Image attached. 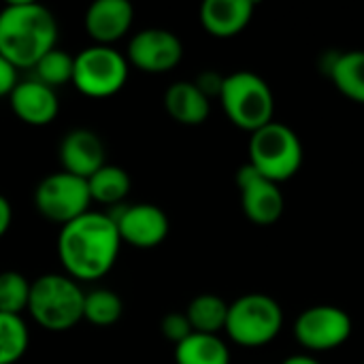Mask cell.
Wrapping results in <instances>:
<instances>
[{"mask_svg":"<svg viewBox=\"0 0 364 364\" xmlns=\"http://www.w3.org/2000/svg\"><path fill=\"white\" fill-rule=\"evenodd\" d=\"M177 364H230L228 346L218 335L192 333L175 346Z\"/></svg>","mask_w":364,"mask_h":364,"instance_id":"19","label":"cell"},{"mask_svg":"<svg viewBox=\"0 0 364 364\" xmlns=\"http://www.w3.org/2000/svg\"><path fill=\"white\" fill-rule=\"evenodd\" d=\"M222 107L226 117L241 130L256 132L273 122L275 98L269 83L250 70H239L224 77Z\"/></svg>","mask_w":364,"mask_h":364,"instance_id":"5","label":"cell"},{"mask_svg":"<svg viewBox=\"0 0 364 364\" xmlns=\"http://www.w3.org/2000/svg\"><path fill=\"white\" fill-rule=\"evenodd\" d=\"M328 75L337 90L354 102L364 105V51L354 49L339 53L328 64Z\"/></svg>","mask_w":364,"mask_h":364,"instance_id":"18","label":"cell"},{"mask_svg":"<svg viewBox=\"0 0 364 364\" xmlns=\"http://www.w3.org/2000/svg\"><path fill=\"white\" fill-rule=\"evenodd\" d=\"M9 105L11 111L17 115V119L34 128L49 126L60 111L55 90L47 87L36 79L17 81V85L9 94Z\"/></svg>","mask_w":364,"mask_h":364,"instance_id":"13","label":"cell"},{"mask_svg":"<svg viewBox=\"0 0 364 364\" xmlns=\"http://www.w3.org/2000/svg\"><path fill=\"white\" fill-rule=\"evenodd\" d=\"M122 239L109 213L87 211L64 224L58 235V258L75 282H98L117 262Z\"/></svg>","mask_w":364,"mask_h":364,"instance_id":"1","label":"cell"},{"mask_svg":"<svg viewBox=\"0 0 364 364\" xmlns=\"http://www.w3.org/2000/svg\"><path fill=\"white\" fill-rule=\"evenodd\" d=\"M264 179L284 183L303 166V143L299 134L279 122H271L250 136V162Z\"/></svg>","mask_w":364,"mask_h":364,"instance_id":"4","label":"cell"},{"mask_svg":"<svg viewBox=\"0 0 364 364\" xmlns=\"http://www.w3.org/2000/svg\"><path fill=\"white\" fill-rule=\"evenodd\" d=\"M83 301L85 292L79 282L62 273H47L30 286L28 314L41 328L64 333L83 320Z\"/></svg>","mask_w":364,"mask_h":364,"instance_id":"3","label":"cell"},{"mask_svg":"<svg viewBox=\"0 0 364 364\" xmlns=\"http://www.w3.org/2000/svg\"><path fill=\"white\" fill-rule=\"evenodd\" d=\"M186 318L194 333L203 335H218L226 328L228 318V303L215 294H198L190 301L186 309Z\"/></svg>","mask_w":364,"mask_h":364,"instance_id":"20","label":"cell"},{"mask_svg":"<svg viewBox=\"0 0 364 364\" xmlns=\"http://www.w3.org/2000/svg\"><path fill=\"white\" fill-rule=\"evenodd\" d=\"M55 43L58 21L47 6L15 0L0 9V55L15 68H34Z\"/></svg>","mask_w":364,"mask_h":364,"instance_id":"2","label":"cell"},{"mask_svg":"<svg viewBox=\"0 0 364 364\" xmlns=\"http://www.w3.org/2000/svg\"><path fill=\"white\" fill-rule=\"evenodd\" d=\"M254 17L252 0H207L200 6V23L215 38H232Z\"/></svg>","mask_w":364,"mask_h":364,"instance_id":"16","label":"cell"},{"mask_svg":"<svg viewBox=\"0 0 364 364\" xmlns=\"http://www.w3.org/2000/svg\"><path fill=\"white\" fill-rule=\"evenodd\" d=\"M160 331H162L164 339L175 343V346L181 343L183 339H188L194 333L188 318H186V314H168V316H164L162 322H160Z\"/></svg>","mask_w":364,"mask_h":364,"instance_id":"26","label":"cell"},{"mask_svg":"<svg viewBox=\"0 0 364 364\" xmlns=\"http://www.w3.org/2000/svg\"><path fill=\"white\" fill-rule=\"evenodd\" d=\"M92 196L87 188V179L70 175L66 171L47 175L34 190V207L36 211L60 226L81 218L90 211Z\"/></svg>","mask_w":364,"mask_h":364,"instance_id":"8","label":"cell"},{"mask_svg":"<svg viewBox=\"0 0 364 364\" xmlns=\"http://www.w3.org/2000/svg\"><path fill=\"white\" fill-rule=\"evenodd\" d=\"M164 109L183 126H200L209 117L211 102L194 85V81H175L164 92Z\"/></svg>","mask_w":364,"mask_h":364,"instance_id":"17","label":"cell"},{"mask_svg":"<svg viewBox=\"0 0 364 364\" xmlns=\"http://www.w3.org/2000/svg\"><path fill=\"white\" fill-rule=\"evenodd\" d=\"M194 85H196L209 100H211V96H218V98H220L222 85H224V77H222L220 73H215V70H205V73H200V75L196 77Z\"/></svg>","mask_w":364,"mask_h":364,"instance_id":"27","label":"cell"},{"mask_svg":"<svg viewBox=\"0 0 364 364\" xmlns=\"http://www.w3.org/2000/svg\"><path fill=\"white\" fill-rule=\"evenodd\" d=\"M183 58L179 36L164 28H145L128 43V62L143 73L160 75L173 70Z\"/></svg>","mask_w":364,"mask_h":364,"instance_id":"11","label":"cell"},{"mask_svg":"<svg viewBox=\"0 0 364 364\" xmlns=\"http://www.w3.org/2000/svg\"><path fill=\"white\" fill-rule=\"evenodd\" d=\"M134 9L128 0H96L85 11V30L94 45L113 47L132 26Z\"/></svg>","mask_w":364,"mask_h":364,"instance_id":"14","label":"cell"},{"mask_svg":"<svg viewBox=\"0 0 364 364\" xmlns=\"http://www.w3.org/2000/svg\"><path fill=\"white\" fill-rule=\"evenodd\" d=\"M30 333L21 316L0 314V364H15L28 352Z\"/></svg>","mask_w":364,"mask_h":364,"instance_id":"23","label":"cell"},{"mask_svg":"<svg viewBox=\"0 0 364 364\" xmlns=\"http://www.w3.org/2000/svg\"><path fill=\"white\" fill-rule=\"evenodd\" d=\"M237 186L241 194V207L250 222L258 226L275 224L284 213V194L282 188L264 179L250 164H243L237 173Z\"/></svg>","mask_w":364,"mask_h":364,"instance_id":"12","label":"cell"},{"mask_svg":"<svg viewBox=\"0 0 364 364\" xmlns=\"http://www.w3.org/2000/svg\"><path fill=\"white\" fill-rule=\"evenodd\" d=\"M30 286L32 282L17 271L0 273V314L21 316V311H28Z\"/></svg>","mask_w":364,"mask_h":364,"instance_id":"25","label":"cell"},{"mask_svg":"<svg viewBox=\"0 0 364 364\" xmlns=\"http://www.w3.org/2000/svg\"><path fill=\"white\" fill-rule=\"evenodd\" d=\"M284 326L282 305L267 294H245L228 305L226 335L241 348L269 346Z\"/></svg>","mask_w":364,"mask_h":364,"instance_id":"6","label":"cell"},{"mask_svg":"<svg viewBox=\"0 0 364 364\" xmlns=\"http://www.w3.org/2000/svg\"><path fill=\"white\" fill-rule=\"evenodd\" d=\"M124 314V303L119 294L107 288H96L85 294L83 301V320H87L92 326L109 328L119 322Z\"/></svg>","mask_w":364,"mask_h":364,"instance_id":"22","label":"cell"},{"mask_svg":"<svg viewBox=\"0 0 364 364\" xmlns=\"http://www.w3.org/2000/svg\"><path fill=\"white\" fill-rule=\"evenodd\" d=\"M13 222V209H11V203L0 194V239L6 235L9 226Z\"/></svg>","mask_w":364,"mask_h":364,"instance_id":"29","label":"cell"},{"mask_svg":"<svg viewBox=\"0 0 364 364\" xmlns=\"http://www.w3.org/2000/svg\"><path fill=\"white\" fill-rule=\"evenodd\" d=\"M60 164L62 171L90 179L105 162V145L100 136L87 128H75L64 134L60 143Z\"/></svg>","mask_w":364,"mask_h":364,"instance_id":"15","label":"cell"},{"mask_svg":"<svg viewBox=\"0 0 364 364\" xmlns=\"http://www.w3.org/2000/svg\"><path fill=\"white\" fill-rule=\"evenodd\" d=\"M352 318L335 305H316L305 309L294 322L296 341L311 352L341 348L352 337Z\"/></svg>","mask_w":364,"mask_h":364,"instance_id":"9","label":"cell"},{"mask_svg":"<svg viewBox=\"0 0 364 364\" xmlns=\"http://www.w3.org/2000/svg\"><path fill=\"white\" fill-rule=\"evenodd\" d=\"M128 81V58L115 47L90 45L75 55L73 85L87 98H111Z\"/></svg>","mask_w":364,"mask_h":364,"instance_id":"7","label":"cell"},{"mask_svg":"<svg viewBox=\"0 0 364 364\" xmlns=\"http://www.w3.org/2000/svg\"><path fill=\"white\" fill-rule=\"evenodd\" d=\"M17 85V68L0 55V96H9Z\"/></svg>","mask_w":364,"mask_h":364,"instance_id":"28","label":"cell"},{"mask_svg":"<svg viewBox=\"0 0 364 364\" xmlns=\"http://www.w3.org/2000/svg\"><path fill=\"white\" fill-rule=\"evenodd\" d=\"M282 364H322L320 360H316L314 356H307V354H294V356H288Z\"/></svg>","mask_w":364,"mask_h":364,"instance_id":"30","label":"cell"},{"mask_svg":"<svg viewBox=\"0 0 364 364\" xmlns=\"http://www.w3.org/2000/svg\"><path fill=\"white\" fill-rule=\"evenodd\" d=\"M73 68H75V55H68L62 49H51L47 51L36 64H34V73H36V81L45 83L47 87H60L68 81H73Z\"/></svg>","mask_w":364,"mask_h":364,"instance_id":"24","label":"cell"},{"mask_svg":"<svg viewBox=\"0 0 364 364\" xmlns=\"http://www.w3.org/2000/svg\"><path fill=\"white\" fill-rule=\"evenodd\" d=\"M109 218L115 222L122 243L139 250L158 247L171 230L168 215L151 203L117 205L115 211H109Z\"/></svg>","mask_w":364,"mask_h":364,"instance_id":"10","label":"cell"},{"mask_svg":"<svg viewBox=\"0 0 364 364\" xmlns=\"http://www.w3.org/2000/svg\"><path fill=\"white\" fill-rule=\"evenodd\" d=\"M130 186H132L130 175L122 166H115V164H105L87 179L92 203H102L111 207H117L124 203V198L130 192Z\"/></svg>","mask_w":364,"mask_h":364,"instance_id":"21","label":"cell"}]
</instances>
